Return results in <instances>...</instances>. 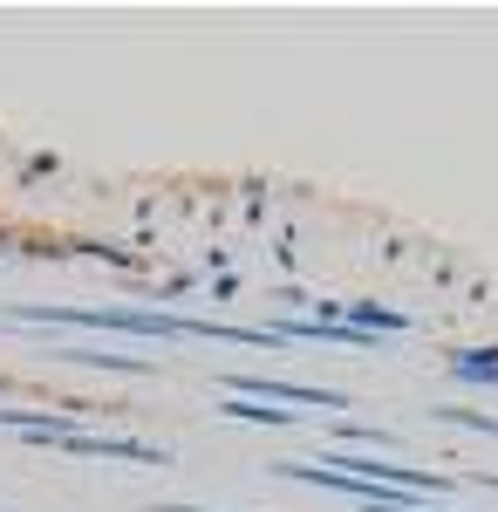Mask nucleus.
Masks as SVG:
<instances>
[{
  "label": "nucleus",
  "instance_id": "3",
  "mask_svg": "<svg viewBox=\"0 0 498 512\" xmlns=\"http://www.w3.org/2000/svg\"><path fill=\"white\" fill-rule=\"evenodd\" d=\"M458 376H471V383H498V349H464Z\"/></svg>",
  "mask_w": 498,
  "mask_h": 512
},
{
  "label": "nucleus",
  "instance_id": "2",
  "mask_svg": "<svg viewBox=\"0 0 498 512\" xmlns=\"http://www.w3.org/2000/svg\"><path fill=\"white\" fill-rule=\"evenodd\" d=\"M246 396H280V403H321V410H342L335 390H307V383H273V376H239Z\"/></svg>",
  "mask_w": 498,
  "mask_h": 512
},
{
  "label": "nucleus",
  "instance_id": "6",
  "mask_svg": "<svg viewBox=\"0 0 498 512\" xmlns=\"http://www.w3.org/2000/svg\"><path fill=\"white\" fill-rule=\"evenodd\" d=\"M485 485H498V478H485Z\"/></svg>",
  "mask_w": 498,
  "mask_h": 512
},
{
  "label": "nucleus",
  "instance_id": "4",
  "mask_svg": "<svg viewBox=\"0 0 498 512\" xmlns=\"http://www.w3.org/2000/svg\"><path fill=\"white\" fill-rule=\"evenodd\" d=\"M226 417H239V424H294V410H260V403H246V396H232Z\"/></svg>",
  "mask_w": 498,
  "mask_h": 512
},
{
  "label": "nucleus",
  "instance_id": "5",
  "mask_svg": "<svg viewBox=\"0 0 498 512\" xmlns=\"http://www.w3.org/2000/svg\"><path fill=\"white\" fill-rule=\"evenodd\" d=\"M164 512H198V506H164Z\"/></svg>",
  "mask_w": 498,
  "mask_h": 512
},
{
  "label": "nucleus",
  "instance_id": "1",
  "mask_svg": "<svg viewBox=\"0 0 498 512\" xmlns=\"http://www.w3.org/2000/svg\"><path fill=\"white\" fill-rule=\"evenodd\" d=\"M14 321H62V328H123V335H232L246 342L239 328H219V321H178V315H144V308H21Z\"/></svg>",
  "mask_w": 498,
  "mask_h": 512
}]
</instances>
